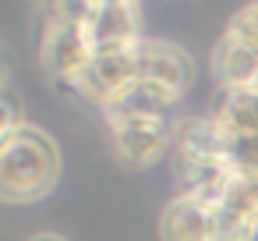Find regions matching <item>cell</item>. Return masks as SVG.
<instances>
[{
    "label": "cell",
    "mask_w": 258,
    "mask_h": 241,
    "mask_svg": "<svg viewBox=\"0 0 258 241\" xmlns=\"http://www.w3.org/2000/svg\"><path fill=\"white\" fill-rule=\"evenodd\" d=\"M60 177V149L39 124H22L0 146V202L32 206L43 202Z\"/></svg>",
    "instance_id": "cell-1"
},
{
    "label": "cell",
    "mask_w": 258,
    "mask_h": 241,
    "mask_svg": "<svg viewBox=\"0 0 258 241\" xmlns=\"http://www.w3.org/2000/svg\"><path fill=\"white\" fill-rule=\"evenodd\" d=\"M106 131L117 160L131 170H145L173 149L177 117H110Z\"/></svg>",
    "instance_id": "cell-2"
},
{
    "label": "cell",
    "mask_w": 258,
    "mask_h": 241,
    "mask_svg": "<svg viewBox=\"0 0 258 241\" xmlns=\"http://www.w3.org/2000/svg\"><path fill=\"white\" fill-rule=\"evenodd\" d=\"M96 50L89 43V32L82 25L60 22V18H46L43 36H39V64L46 68V75L57 85H71L89 64H92Z\"/></svg>",
    "instance_id": "cell-3"
},
{
    "label": "cell",
    "mask_w": 258,
    "mask_h": 241,
    "mask_svg": "<svg viewBox=\"0 0 258 241\" xmlns=\"http://www.w3.org/2000/svg\"><path fill=\"white\" fill-rule=\"evenodd\" d=\"M85 32H89V43L96 54H127L145 43L142 11L135 0H99Z\"/></svg>",
    "instance_id": "cell-4"
},
{
    "label": "cell",
    "mask_w": 258,
    "mask_h": 241,
    "mask_svg": "<svg viewBox=\"0 0 258 241\" xmlns=\"http://www.w3.org/2000/svg\"><path fill=\"white\" fill-rule=\"evenodd\" d=\"M138 78L156 82L177 96H187V89L195 85V61L177 43L145 36V43L138 46Z\"/></svg>",
    "instance_id": "cell-5"
},
{
    "label": "cell",
    "mask_w": 258,
    "mask_h": 241,
    "mask_svg": "<svg viewBox=\"0 0 258 241\" xmlns=\"http://www.w3.org/2000/svg\"><path fill=\"white\" fill-rule=\"evenodd\" d=\"M209 68L216 78L219 92H233V89H258V50L233 39L230 32H223L209 54Z\"/></svg>",
    "instance_id": "cell-6"
},
{
    "label": "cell",
    "mask_w": 258,
    "mask_h": 241,
    "mask_svg": "<svg viewBox=\"0 0 258 241\" xmlns=\"http://www.w3.org/2000/svg\"><path fill=\"white\" fill-rule=\"evenodd\" d=\"M163 241H216V206L195 195H177L159 216Z\"/></svg>",
    "instance_id": "cell-7"
},
{
    "label": "cell",
    "mask_w": 258,
    "mask_h": 241,
    "mask_svg": "<svg viewBox=\"0 0 258 241\" xmlns=\"http://www.w3.org/2000/svg\"><path fill=\"white\" fill-rule=\"evenodd\" d=\"M180 103H184V96H177V92H170L156 82L135 78L99 114H103V121H110V117H177Z\"/></svg>",
    "instance_id": "cell-8"
},
{
    "label": "cell",
    "mask_w": 258,
    "mask_h": 241,
    "mask_svg": "<svg viewBox=\"0 0 258 241\" xmlns=\"http://www.w3.org/2000/svg\"><path fill=\"white\" fill-rule=\"evenodd\" d=\"M223 32H230L233 39H240V43H247V46L258 50V0H247V4L226 22Z\"/></svg>",
    "instance_id": "cell-9"
},
{
    "label": "cell",
    "mask_w": 258,
    "mask_h": 241,
    "mask_svg": "<svg viewBox=\"0 0 258 241\" xmlns=\"http://www.w3.org/2000/svg\"><path fill=\"white\" fill-rule=\"evenodd\" d=\"M22 124L25 121H22V100H18V92L11 85L0 89V146H4Z\"/></svg>",
    "instance_id": "cell-10"
},
{
    "label": "cell",
    "mask_w": 258,
    "mask_h": 241,
    "mask_svg": "<svg viewBox=\"0 0 258 241\" xmlns=\"http://www.w3.org/2000/svg\"><path fill=\"white\" fill-rule=\"evenodd\" d=\"M8 75H11V57H8L4 43H0V89H8Z\"/></svg>",
    "instance_id": "cell-11"
},
{
    "label": "cell",
    "mask_w": 258,
    "mask_h": 241,
    "mask_svg": "<svg viewBox=\"0 0 258 241\" xmlns=\"http://www.w3.org/2000/svg\"><path fill=\"white\" fill-rule=\"evenodd\" d=\"M32 241H64V237H57V234H39V237H32Z\"/></svg>",
    "instance_id": "cell-12"
},
{
    "label": "cell",
    "mask_w": 258,
    "mask_h": 241,
    "mask_svg": "<svg viewBox=\"0 0 258 241\" xmlns=\"http://www.w3.org/2000/svg\"><path fill=\"white\" fill-rule=\"evenodd\" d=\"M251 241H258V230H254V237H251Z\"/></svg>",
    "instance_id": "cell-13"
},
{
    "label": "cell",
    "mask_w": 258,
    "mask_h": 241,
    "mask_svg": "<svg viewBox=\"0 0 258 241\" xmlns=\"http://www.w3.org/2000/svg\"><path fill=\"white\" fill-rule=\"evenodd\" d=\"M135 4H138V0H135Z\"/></svg>",
    "instance_id": "cell-14"
}]
</instances>
